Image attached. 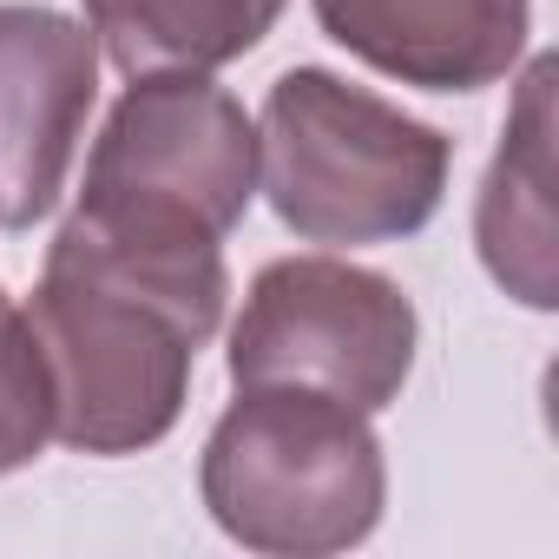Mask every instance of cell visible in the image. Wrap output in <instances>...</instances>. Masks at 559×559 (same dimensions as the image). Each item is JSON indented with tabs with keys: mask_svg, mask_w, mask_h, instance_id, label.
Here are the masks:
<instances>
[{
	"mask_svg": "<svg viewBox=\"0 0 559 559\" xmlns=\"http://www.w3.org/2000/svg\"><path fill=\"white\" fill-rule=\"evenodd\" d=\"M454 139L330 67H290L257 119V185L304 243L415 237L448 191Z\"/></svg>",
	"mask_w": 559,
	"mask_h": 559,
	"instance_id": "1",
	"label": "cell"
},
{
	"mask_svg": "<svg viewBox=\"0 0 559 559\" xmlns=\"http://www.w3.org/2000/svg\"><path fill=\"white\" fill-rule=\"evenodd\" d=\"M198 493L224 539L270 559H330L362 546L389 507L382 435L362 408L310 389H237L217 415Z\"/></svg>",
	"mask_w": 559,
	"mask_h": 559,
	"instance_id": "2",
	"label": "cell"
},
{
	"mask_svg": "<svg viewBox=\"0 0 559 559\" xmlns=\"http://www.w3.org/2000/svg\"><path fill=\"white\" fill-rule=\"evenodd\" d=\"M27 317L47 349L60 448L119 461L158 448L178 428L198 349L211 336L185 323L171 304L47 243V270L27 297Z\"/></svg>",
	"mask_w": 559,
	"mask_h": 559,
	"instance_id": "3",
	"label": "cell"
},
{
	"mask_svg": "<svg viewBox=\"0 0 559 559\" xmlns=\"http://www.w3.org/2000/svg\"><path fill=\"white\" fill-rule=\"evenodd\" d=\"M257 198V119L211 73L132 80L93 152L73 217L139 243H217Z\"/></svg>",
	"mask_w": 559,
	"mask_h": 559,
	"instance_id": "4",
	"label": "cell"
},
{
	"mask_svg": "<svg viewBox=\"0 0 559 559\" xmlns=\"http://www.w3.org/2000/svg\"><path fill=\"white\" fill-rule=\"evenodd\" d=\"M421 349V317L395 276L349 257H276L250 276L230 323V382L237 389H310L382 415Z\"/></svg>",
	"mask_w": 559,
	"mask_h": 559,
	"instance_id": "5",
	"label": "cell"
},
{
	"mask_svg": "<svg viewBox=\"0 0 559 559\" xmlns=\"http://www.w3.org/2000/svg\"><path fill=\"white\" fill-rule=\"evenodd\" d=\"M93 106V27L60 8L0 0V230H34L40 217H53Z\"/></svg>",
	"mask_w": 559,
	"mask_h": 559,
	"instance_id": "6",
	"label": "cell"
},
{
	"mask_svg": "<svg viewBox=\"0 0 559 559\" xmlns=\"http://www.w3.org/2000/svg\"><path fill=\"white\" fill-rule=\"evenodd\" d=\"M317 27L395 86L480 93L507 80L533 34V0H310Z\"/></svg>",
	"mask_w": 559,
	"mask_h": 559,
	"instance_id": "7",
	"label": "cell"
},
{
	"mask_svg": "<svg viewBox=\"0 0 559 559\" xmlns=\"http://www.w3.org/2000/svg\"><path fill=\"white\" fill-rule=\"evenodd\" d=\"M474 243L487 276L526 310H552V53H539L513 93L500 152L474 198Z\"/></svg>",
	"mask_w": 559,
	"mask_h": 559,
	"instance_id": "8",
	"label": "cell"
},
{
	"mask_svg": "<svg viewBox=\"0 0 559 559\" xmlns=\"http://www.w3.org/2000/svg\"><path fill=\"white\" fill-rule=\"evenodd\" d=\"M284 0H86V27L126 80L217 73L263 47Z\"/></svg>",
	"mask_w": 559,
	"mask_h": 559,
	"instance_id": "9",
	"label": "cell"
},
{
	"mask_svg": "<svg viewBox=\"0 0 559 559\" xmlns=\"http://www.w3.org/2000/svg\"><path fill=\"white\" fill-rule=\"evenodd\" d=\"M53 441V376L27 304L0 297V474H21Z\"/></svg>",
	"mask_w": 559,
	"mask_h": 559,
	"instance_id": "10",
	"label": "cell"
}]
</instances>
